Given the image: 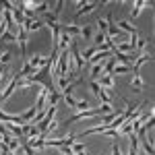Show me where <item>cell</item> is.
Masks as SVG:
<instances>
[{
    "label": "cell",
    "instance_id": "1",
    "mask_svg": "<svg viewBox=\"0 0 155 155\" xmlns=\"http://www.w3.org/2000/svg\"><path fill=\"white\" fill-rule=\"evenodd\" d=\"M101 4H106V2H85L83 6L77 11V15H74V21H79L83 15H87V12H91V11H95L97 6H101Z\"/></svg>",
    "mask_w": 155,
    "mask_h": 155
},
{
    "label": "cell",
    "instance_id": "2",
    "mask_svg": "<svg viewBox=\"0 0 155 155\" xmlns=\"http://www.w3.org/2000/svg\"><path fill=\"white\" fill-rule=\"evenodd\" d=\"M27 31H25V27L21 25L19 27V37H17V41H19V48H21V56L23 58H27Z\"/></svg>",
    "mask_w": 155,
    "mask_h": 155
},
{
    "label": "cell",
    "instance_id": "3",
    "mask_svg": "<svg viewBox=\"0 0 155 155\" xmlns=\"http://www.w3.org/2000/svg\"><path fill=\"white\" fill-rule=\"evenodd\" d=\"M44 25H46V23H41L39 19H25L23 27H25V31H27V33H33V31H39Z\"/></svg>",
    "mask_w": 155,
    "mask_h": 155
},
{
    "label": "cell",
    "instance_id": "4",
    "mask_svg": "<svg viewBox=\"0 0 155 155\" xmlns=\"http://www.w3.org/2000/svg\"><path fill=\"white\" fill-rule=\"evenodd\" d=\"M50 62V58H46V56H39V54H33L31 56V60H29V64H31V68L33 71H39L41 66H46Z\"/></svg>",
    "mask_w": 155,
    "mask_h": 155
},
{
    "label": "cell",
    "instance_id": "5",
    "mask_svg": "<svg viewBox=\"0 0 155 155\" xmlns=\"http://www.w3.org/2000/svg\"><path fill=\"white\" fill-rule=\"evenodd\" d=\"M151 60H153V56H151V54H141L139 58L134 60V64H132V74H139L141 66H143L145 62H151Z\"/></svg>",
    "mask_w": 155,
    "mask_h": 155
},
{
    "label": "cell",
    "instance_id": "6",
    "mask_svg": "<svg viewBox=\"0 0 155 155\" xmlns=\"http://www.w3.org/2000/svg\"><path fill=\"white\" fill-rule=\"evenodd\" d=\"M62 27V33H66V35H71V37H77V35H81V27L77 23H68V25H60Z\"/></svg>",
    "mask_w": 155,
    "mask_h": 155
},
{
    "label": "cell",
    "instance_id": "7",
    "mask_svg": "<svg viewBox=\"0 0 155 155\" xmlns=\"http://www.w3.org/2000/svg\"><path fill=\"white\" fill-rule=\"evenodd\" d=\"M130 87H132V91H143V87H145V83H143V77H141V72L139 74H132V81H130Z\"/></svg>",
    "mask_w": 155,
    "mask_h": 155
},
{
    "label": "cell",
    "instance_id": "8",
    "mask_svg": "<svg viewBox=\"0 0 155 155\" xmlns=\"http://www.w3.org/2000/svg\"><path fill=\"white\" fill-rule=\"evenodd\" d=\"M101 74H104V62H99V64H93V68H91V74H89V81H97Z\"/></svg>",
    "mask_w": 155,
    "mask_h": 155
},
{
    "label": "cell",
    "instance_id": "9",
    "mask_svg": "<svg viewBox=\"0 0 155 155\" xmlns=\"http://www.w3.org/2000/svg\"><path fill=\"white\" fill-rule=\"evenodd\" d=\"M97 85H99V87H106V89H114V77H112V74H101Z\"/></svg>",
    "mask_w": 155,
    "mask_h": 155
},
{
    "label": "cell",
    "instance_id": "10",
    "mask_svg": "<svg viewBox=\"0 0 155 155\" xmlns=\"http://www.w3.org/2000/svg\"><path fill=\"white\" fill-rule=\"evenodd\" d=\"M60 99H62V93H60V91H52V93H48V99H46V107L56 106Z\"/></svg>",
    "mask_w": 155,
    "mask_h": 155
},
{
    "label": "cell",
    "instance_id": "11",
    "mask_svg": "<svg viewBox=\"0 0 155 155\" xmlns=\"http://www.w3.org/2000/svg\"><path fill=\"white\" fill-rule=\"evenodd\" d=\"M35 114H37V107H35V106H33V107H29V110H27L25 114H21V122H23V124L31 122V120L35 118Z\"/></svg>",
    "mask_w": 155,
    "mask_h": 155
},
{
    "label": "cell",
    "instance_id": "12",
    "mask_svg": "<svg viewBox=\"0 0 155 155\" xmlns=\"http://www.w3.org/2000/svg\"><path fill=\"white\" fill-rule=\"evenodd\" d=\"M97 97H99V101H101L104 106H112V95L107 93V91L104 89V87L99 89V93H97Z\"/></svg>",
    "mask_w": 155,
    "mask_h": 155
},
{
    "label": "cell",
    "instance_id": "13",
    "mask_svg": "<svg viewBox=\"0 0 155 155\" xmlns=\"http://www.w3.org/2000/svg\"><path fill=\"white\" fill-rule=\"evenodd\" d=\"M143 6H151V2H143V0H137L134 2V8H132L130 17H139V12L143 11Z\"/></svg>",
    "mask_w": 155,
    "mask_h": 155
},
{
    "label": "cell",
    "instance_id": "14",
    "mask_svg": "<svg viewBox=\"0 0 155 155\" xmlns=\"http://www.w3.org/2000/svg\"><path fill=\"white\" fill-rule=\"evenodd\" d=\"M93 31H95V25H85L83 29H81L83 39H93Z\"/></svg>",
    "mask_w": 155,
    "mask_h": 155
},
{
    "label": "cell",
    "instance_id": "15",
    "mask_svg": "<svg viewBox=\"0 0 155 155\" xmlns=\"http://www.w3.org/2000/svg\"><path fill=\"white\" fill-rule=\"evenodd\" d=\"M95 54H97V46H91V48H87L83 52V56H81V58H83V62H89V60L93 58Z\"/></svg>",
    "mask_w": 155,
    "mask_h": 155
},
{
    "label": "cell",
    "instance_id": "16",
    "mask_svg": "<svg viewBox=\"0 0 155 155\" xmlns=\"http://www.w3.org/2000/svg\"><path fill=\"white\" fill-rule=\"evenodd\" d=\"M130 71H132V66H128V64H116L112 74H124V72H130Z\"/></svg>",
    "mask_w": 155,
    "mask_h": 155
},
{
    "label": "cell",
    "instance_id": "17",
    "mask_svg": "<svg viewBox=\"0 0 155 155\" xmlns=\"http://www.w3.org/2000/svg\"><path fill=\"white\" fill-rule=\"evenodd\" d=\"M118 27L122 29V31L130 33V35H137V29H134V27H132L130 23H126V21H120V23H118Z\"/></svg>",
    "mask_w": 155,
    "mask_h": 155
},
{
    "label": "cell",
    "instance_id": "18",
    "mask_svg": "<svg viewBox=\"0 0 155 155\" xmlns=\"http://www.w3.org/2000/svg\"><path fill=\"white\" fill-rule=\"evenodd\" d=\"M74 110L85 112V110H91V106H89V101H87V99H79V101H77V106H74Z\"/></svg>",
    "mask_w": 155,
    "mask_h": 155
},
{
    "label": "cell",
    "instance_id": "19",
    "mask_svg": "<svg viewBox=\"0 0 155 155\" xmlns=\"http://www.w3.org/2000/svg\"><path fill=\"white\" fill-rule=\"evenodd\" d=\"M0 41H11V44H17V35L11 33V31H4V35L0 37Z\"/></svg>",
    "mask_w": 155,
    "mask_h": 155
},
{
    "label": "cell",
    "instance_id": "20",
    "mask_svg": "<svg viewBox=\"0 0 155 155\" xmlns=\"http://www.w3.org/2000/svg\"><path fill=\"white\" fill-rule=\"evenodd\" d=\"M139 141L143 143V147H145V151H147V153H149V155H155V151H153V145L149 143L147 139H139Z\"/></svg>",
    "mask_w": 155,
    "mask_h": 155
},
{
    "label": "cell",
    "instance_id": "21",
    "mask_svg": "<svg viewBox=\"0 0 155 155\" xmlns=\"http://www.w3.org/2000/svg\"><path fill=\"white\" fill-rule=\"evenodd\" d=\"M62 99L66 101V106H68V107H74V106H77V99H74L72 95H62Z\"/></svg>",
    "mask_w": 155,
    "mask_h": 155
},
{
    "label": "cell",
    "instance_id": "22",
    "mask_svg": "<svg viewBox=\"0 0 155 155\" xmlns=\"http://www.w3.org/2000/svg\"><path fill=\"white\" fill-rule=\"evenodd\" d=\"M107 39V35H104V33H97L95 37H93V39H91V41H95V46H99V44H104V41H106Z\"/></svg>",
    "mask_w": 155,
    "mask_h": 155
},
{
    "label": "cell",
    "instance_id": "23",
    "mask_svg": "<svg viewBox=\"0 0 155 155\" xmlns=\"http://www.w3.org/2000/svg\"><path fill=\"white\" fill-rule=\"evenodd\" d=\"M89 87H91V91H93V93H99V89H101V87H99V85H97V81H89Z\"/></svg>",
    "mask_w": 155,
    "mask_h": 155
},
{
    "label": "cell",
    "instance_id": "24",
    "mask_svg": "<svg viewBox=\"0 0 155 155\" xmlns=\"http://www.w3.org/2000/svg\"><path fill=\"white\" fill-rule=\"evenodd\" d=\"M11 52H4V54H2V56H0V64H6V62H8V60H11Z\"/></svg>",
    "mask_w": 155,
    "mask_h": 155
},
{
    "label": "cell",
    "instance_id": "25",
    "mask_svg": "<svg viewBox=\"0 0 155 155\" xmlns=\"http://www.w3.org/2000/svg\"><path fill=\"white\" fill-rule=\"evenodd\" d=\"M112 155H122V151H120L118 143H114V145H112Z\"/></svg>",
    "mask_w": 155,
    "mask_h": 155
},
{
    "label": "cell",
    "instance_id": "26",
    "mask_svg": "<svg viewBox=\"0 0 155 155\" xmlns=\"http://www.w3.org/2000/svg\"><path fill=\"white\" fill-rule=\"evenodd\" d=\"M0 134H2V137H6V134H8V132H6V128H4L2 124H0Z\"/></svg>",
    "mask_w": 155,
    "mask_h": 155
},
{
    "label": "cell",
    "instance_id": "27",
    "mask_svg": "<svg viewBox=\"0 0 155 155\" xmlns=\"http://www.w3.org/2000/svg\"><path fill=\"white\" fill-rule=\"evenodd\" d=\"M35 155H39V153H35Z\"/></svg>",
    "mask_w": 155,
    "mask_h": 155
}]
</instances>
